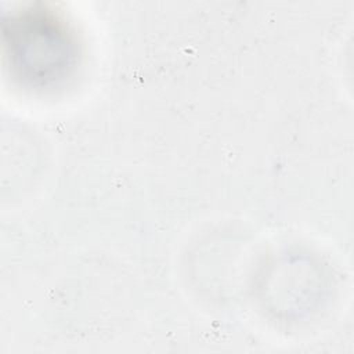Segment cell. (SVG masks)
<instances>
[{"label":"cell","mask_w":354,"mask_h":354,"mask_svg":"<svg viewBox=\"0 0 354 354\" xmlns=\"http://www.w3.org/2000/svg\"><path fill=\"white\" fill-rule=\"evenodd\" d=\"M10 62L18 76L32 84H46L66 73L75 58V44L57 18L28 11L4 29Z\"/></svg>","instance_id":"cell-1"}]
</instances>
